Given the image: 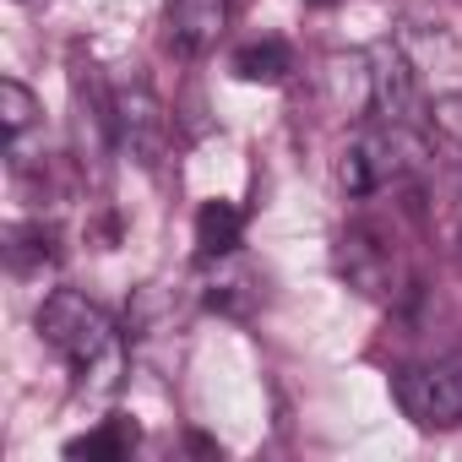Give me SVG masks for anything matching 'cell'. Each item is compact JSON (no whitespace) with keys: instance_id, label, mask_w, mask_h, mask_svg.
<instances>
[{"instance_id":"cell-1","label":"cell","mask_w":462,"mask_h":462,"mask_svg":"<svg viewBox=\"0 0 462 462\" xmlns=\"http://www.w3.org/2000/svg\"><path fill=\"white\" fill-rule=\"evenodd\" d=\"M39 337L60 354V365L71 370L77 392L88 397H109L125 375V343L120 327L104 305H93L77 289H55L39 305Z\"/></svg>"},{"instance_id":"cell-2","label":"cell","mask_w":462,"mask_h":462,"mask_svg":"<svg viewBox=\"0 0 462 462\" xmlns=\"http://www.w3.org/2000/svg\"><path fill=\"white\" fill-rule=\"evenodd\" d=\"M424 152V136L419 131H397V125H381L370 120L348 147H343V163H337V180L348 196H375L386 185H397Z\"/></svg>"},{"instance_id":"cell-3","label":"cell","mask_w":462,"mask_h":462,"mask_svg":"<svg viewBox=\"0 0 462 462\" xmlns=\"http://www.w3.org/2000/svg\"><path fill=\"white\" fill-rule=\"evenodd\" d=\"M365 104H370V120L381 125H397V131H430V104L419 98V82H413V66L397 44H375L365 55Z\"/></svg>"},{"instance_id":"cell-4","label":"cell","mask_w":462,"mask_h":462,"mask_svg":"<svg viewBox=\"0 0 462 462\" xmlns=\"http://www.w3.org/2000/svg\"><path fill=\"white\" fill-rule=\"evenodd\" d=\"M392 392H397V408L419 430H451V424H462V354L397 370Z\"/></svg>"},{"instance_id":"cell-5","label":"cell","mask_w":462,"mask_h":462,"mask_svg":"<svg viewBox=\"0 0 462 462\" xmlns=\"http://www.w3.org/2000/svg\"><path fill=\"white\" fill-rule=\"evenodd\" d=\"M115 142L142 169H158V158L169 147V115H163V104L152 98L147 82H131V88L120 82L115 88Z\"/></svg>"},{"instance_id":"cell-6","label":"cell","mask_w":462,"mask_h":462,"mask_svg":"<svg viewBox=\"0 0 462 462\" xmlns=\"http://www.w3.org/2000/svg\"><path fill=\"white\" fill-rule=\"evenodd\" d=\"M228 17H235V0H163V39L174 55H207Z\"/></svg>"},{"instance_id":"cell-7","label":"cell","mask_w":462,"mask_h":462,"mask_svg":"<svg viewBox=\"0 0 462 462\" xmlns=\"http://www.w3.org/2000/svg\"><path fill=\"white\" fill-rule=\"evenodd\" d=\"M337 267H343V278H348L359 294H370V300H386V294H392L397 262H392L386 240L370 235V228H348V235L337 240Z\"/></svg>"},{"instance_id":"cell-8","label":"cell","mask_w":462,"mask_h":462,"mask_svg":"<svg viewBox=\"0 0 462 462\" xmlns=\"http://www.w3.org/2000/svg\"><path fill=\"white\" fill-rule=\"evenodd\" d=\"M240 240H245V212L235 201H223V196L201 201V212H196V256L201 262H228L240 251Z\"/></svg>"},{"instance_id":"cell-9","label":"cell","mask_w":462,"mask_h":462,"mask_svg":"<svg viewBox=\"0 0 462 462\" xmlns=\"http://www.w3.org/2000/svg\"><path fill=\"white\" fill-rule=\"evenodd\" d=\"M55 228H44V223H12L6 228V267L17 273V278H39L44 267H55Z\"/></svg>"},{"instance_id":"cell-10","label":"cell","mask_w":462,"mask_h":462,"mask_svg":"<svg viewBox=\"0 0 462 462\" xmlns=\"http://www.w3.org/2000/svg\"><path fill=\"white\" fill-rule=\"evenodd\" d=\"M136 440H142V430H136V419H104L98 430H88V435H77V440H66V457H88V462H115V457H131L136 451Z\"/></svg>"},{"instance_id":"cell-11","label":"cell","mask_w":462,"mask_h":462,"mask_svg":"<svg viewBox=\"0 0 462 462\" xmlns=\"http://www.w3.org/2000/svg\"><path fill=\"white\" fill-rule=\"evenodd\" d=\"M289 71H294V50H289L283 39H256V44L235 50V77H240V82H262V88H278Z\"/></svg>"},{"instance_id":"cell-12","label":"cell","mask_w":462,"mask_h":462,"mask_svg":"<svg viewBox=\"0 0 462 462\" xmlns=\"http://www.w3.org/2000/svg\"><path fill=\"white\" fill-rule=\"evenodd\" d=\"M0 125H6V147H23V136L39 125V98L17 77L0 82Z\"/></svg>"},{"instance_id":"cell-13","label":"cell","mask_w":462,"mask_h":462,"mask_svg":"<svg viewBox=\"0 0 462 462\" xmlns=\"http://www.w3.org/2000/svg\"><path fill=\"white\" fill-rule=\"evenodd\" d=\"M430 131H435L451 152H462V93H446V98L430 104Z\"/></svg>"},{"instance_id":"cell-14","label":"cell","mask_w":462,"mask_h":462,"mask_svg":"<svg viewBox=\"0 0 462 462\" xmlns=\"http://www.w3.org/2000/svg\"><path fill=\"white\" fill-rule=\"evenodd\" d=\"M305 6H337V0H305Z\"/></svg>"}]
</instances>
